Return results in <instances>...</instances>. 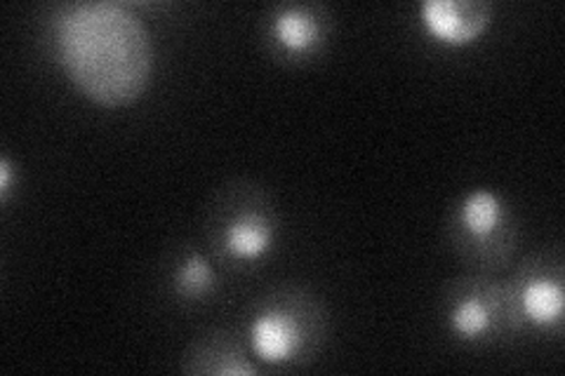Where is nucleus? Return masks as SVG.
I'll list each match as a JSON object with an SVG mask.
<instances>
[{"label":"nucleus","instance_id":"1","mask_svg":"<svg viewBox=\"0 0 565 376\" xmlns=\"http://www.w3.org/2000/svg\"><path fill=\"white\" fill-rule=\"evenodd\" d=\"M52 45L66 76L102 106H126L153 74V41L139 17L120 3L87 0L57 10Z\"/></svg>","mask_w":565,"mask_h":376},{"label":"nucleus","instance_id":"2","mask_svg":"<svg viewBox=\"0 0 565 376\" xmlns=\"http://www.w3.org/2000/svg\"><path fill=\"white\" fill-rule=\"evenodd\" d=\"M203 243L228 273H247L269 261L282 236V217L271 191L247 176L222 182L203 207Z\"/></svg>","mask_w":565,"mask_h":376},{"label":"nucleus","instance_id":"3","mask_svg":"<svg viewBox=\"0 0 565 376\" xmlns=\"http://www.w3.org/2000/svg\"><path fill=\"white\" fill-rule=\"evenodd\" d=\"M328 332L326 301L307 284L280 282L250 303L243 334L262 367L292 372L316 361Z\"/></svg>","mask_w":565,"mask_h":376},{"label":"nucleus","instance_id":"4","mask_svg":"<svg viewBox=\"0 0 565 376\" xmlns=\"http://www.w3.org/2000/svg\"><path fill=\"white\" fill-rule=\"evenodd\" d=\"M521 226L514 205L492 189L459 193L446 210L444 243L467 271L498 276L514 261Z\"/></svg>","mask_w":565,"mask_h":376},{"label":"nucleus","instance_id":"5","mask_svg":"<svg viewBox=\"0 0 565 376\" xmlns=\"http://www.w3.org/2000/svg\"><path fill=\"white\" fill-rule=\"evenodd\" d=\"M438 320L459 346L488 348L516 339L504 280L490 273L450 278L438 294Z\"/></svg>","mask_w":565,"mask_h":376},{"label":"nucleus","instance_id":"6","mask_svg":"<svg viewBox=\"0 0 565 376\" xmlns=\"http://www.w3.org/2000/svg\"><path fill=\"white\" fill-rule=\"evenodd\" d=\"M516 339L561 336L565 330V257L561 247L521 259L504 280Z\"/></svg>","mask_w":565,"mask_h":376},{"label":"nucleus","instance_id":"7","mask_svg":"<svg viewBox=\"0 0 565 376\" xmlns=\"http://www.w3.org/2000/svg\"><path fill=\"white\" fill-rule=\"evenodd\" d=\"M334 33V17L318 0H282L259 20V39L269 55L288 66H302L326 52Z\"/></svg>","mask_w":565,"mask_h":376},{"label":"nucleus","instance_id":"8","mask_svg":"<svg viewBox=\"0 0 565 376\" xmlns=\"http://www.w3.org/2000/svg\"><path fill=\"white\" fill-rule=\"evenodd\" d=\"M180 372L191 376H255L262 367L250 357V346L243 332L207 327L184 348Z\"/></svg>","mask_w":565,"mask_h":376},{"label":"nucleus","instance_id":"9","mask_svg":"<svg viewBox=\"0 0 565 376\" xmlns=\"http://www.w3.org/2000/svg\"><path fill=\"white\" fill-rule=\"evenodd\" d=\"M158 278L166 297L184 309L205 307L220 294L215 266L191 243H174L166 249Z\"/></svg>","mask_w":565,"mask_h":376},{"label":"nucleus","instance_id":"10","mask_svg":"<svg viewBox=\"0 0 565 376\" xmlns=\"http://www.w3.org/2000/svg\"><path fill=\"white\" fill-rule=\"evenodd\" d=\"M422 24L436 41L446 45H465L492 22V3L488 0H424L419 6Z\"/></svg>","mask_w":565,"mask_h":376},{"label":"nucleus","instance_id":"11","mask_svg":"<svg viewBox=\"0 0 565 376\" xmlns=\"http://www.w3.org/2000/svg\"><path fill=\"white\" fill-rule=\"evenodd\" d=\"M12 174H14V168H12V160L8 155L0 158V201H3V205L10 201V191H12Z\"/></svg>","mask_w":565,"mask_h":376}]
</instances>
